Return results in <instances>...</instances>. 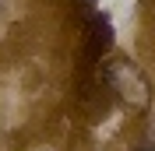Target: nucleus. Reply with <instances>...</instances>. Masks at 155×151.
Segmentation results:
<instances>
[{
	"mask_svg": "<svg viewBox=\"0 0 155 151\" xmlns=\"http://www.w3.org/2000/svg\"><path fill=\"white\" fill-rule=\"evenodd\" d=\"M102 81L109 85V92H116V98L130 109H148L152 105V85H148L145 70L127 56H113L102 63Z\"/></svg>",
	"mask_w": 155,
	"mask_h": 151,
	"instance_id": "f257e3e1",
	"label": "nucleus"
},
{
	"mask_svg": "<svg viewBox=\"0 0 155 151\" xmlns=\"http://www.w3.org/2000/svg\"><path fill=\"white\" fill-rule=\"evenodd\" d=\"M109 46H113V25H109L106 14H95L92 18V39H88V56L99 60Z\"/></svg>",
	"mask_w": 155,
	"mask_h": 151,
	"instance_id": "f03ea898",
	"label": "nucleus"
},
{
	"mask_svg": "<svg viewBox=\"0 0 155 151\" xmlns=\"http://www.w3.org/2000/svg\"><path fill=\"white\" fill-rule=\"evenodd\" d=\"M137 151H155V141H148V144H141Z\"/></svg>",
	"mask_w": 155,
	"mask_h": 151,
	"instance_id": "7ed1b4c3",
	"label": "nucleus"
},
{
	"mask_svg": "<svg viewBox=\"0 0 155 151\" xmlns=\"http://www.w3.org/2000/svg\"><path fill=\"white\" fill-rule=\"evenodd\" d=\"M0 7H4V0H0Z\"/></svg>",
	"mask_w": 155,
	"mask_h": 151,
	"instance_id": "20e7f679",
	"label": "nucleus"
}]
</instances>
